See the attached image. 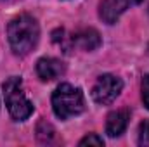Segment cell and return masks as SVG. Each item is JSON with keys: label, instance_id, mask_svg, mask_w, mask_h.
<instances>
[{"label": "cell", "instance_id": "obj_1", "mask_svg": "<svg viewBox=\"0 0 149 147\" xmlns=\"http://www.w3.org/2000/svg\"><path fill=\"white\" fill-rule=\"evenodd\" d=\"M40 26L30 14L16 16L7 26V40L16 55H28L38 43Z\"/></svg>", "mask_w": 149, "mask_h": 147}, {"label": "cell", "instance_id": "obj_2", "mask_svg": "<svg viewBox=\"0 0 149 147\" xmlns=\"http://www.w3.org/2000/svg\"><path fill=\"white\" fill-rule=\"evenodd\" d=\"M3 90V101L9 114L16 121H24L33 114V102L26 97L23 88V80L19 76H10L2 85Z\"/></svg>", "mask_w": 149, "mask_h": 147}, {"label": "cell", "instance_id": "obj_3", "mask_svg": "<svg viewBox=\"0 0 149 147\" xmlns=\"http://www.w3.org/2000/svg\"><path fill=\"white\" fill-rule=\"evenodd\" d=\"M52 109L59 119H70L85 111L83 92L71 83H61L52 94Z\"/></svg>", "mask_w": 149, "mask_h": 147}, {"label": "cell", "instance_id": "obj_4", "mask_svg": "<svg viewBox=\"0 0 149 147\" xmlns=\"http://www.w3.org/2000/svg\"><path fill=\"white\" fill-rule=\"evenodd\" d=\"M121 90H123L121 78L109 73L101 74L92 87V99L101 106H108L116 101V97L121 94Z\"/></svg>", "mask_w": 149, "mask_h": 147}, {"label": "cell", "instance_id": "obj_5", "mask_svg": "<svg viewBox=\"0 0 149 147\" xmlns=\"http://www.w3.org/2000/svg\"><path fill=\"white\" fill-rule=\"evenodd\" d=\"M141 2L142 0H102L99 5V16L106 24H114L128 7Z\"/></svg>", "mask_w": 149, "mask_h": 147}, {"label": "cell", "instance_id": "obj_6", "mask_svg": "<svg viewBox=\"0 0 149 147\" xmlns=\"http://www.w3.org/2000/svg\"><path fill=\"white\" fill-rule=\"evenodd\" d=\"M101 43H102L101 35L94 28H81L70 37V45H73L80 50H85V52H92V50L99 49Z\"/></svg>", "mask_w": 149, "mask_h": 147}, {"label": "cell", "instance_id": "obj_7", "mask_svg": "<svg viewBox=\"0 0 149 147\" xmlns=\"http://www.w3.org/2000/svg\"><path fill=\"white\" fill-rule=\"evenodd\" d=\"M66 73V66L61 59L56 57H42L37 62V74L42 81H52L61 78Z\"/></svg>", "mask_w": 149, "mask_h": 147}, {"label": "cell", "instance_id": "obj_8", "mask_svg": "<svg viewBox=\"0 0 149 147\" xmlns=\"http://www.w3.org/2000/svg\"><path fill=\"white\" fill-rule=\"evenodd\" d=\"M128 119H130V111L125 107L109 112L106 118V133L109 137H120L127 130Z\"/></svg>", "mask_w": 149, "mask_h": 147}, {"label": "cell", "instance_id": "obj_9", "mask_svg": "<svg viewBox=\"0 0 149 147\" xmlns=\"http://www.w3.org/2000/svg\"><path fill=\"white\" fill-rule=\"evenodd\" d=\"M139 146L149 147V119H144L139 125Z\"/></svg>", "mask_w": 149, "mask_h": 147}, {"label": "cell", "instance_id": "obj_10", "mask_svg": "<svg viewBox=\"0 0 149 147\" xmlns=\"http://www.w3.org/2000/svg\"><path fill=\"white\" fill-rule=\"evenodd\" d=\"M80 146H104V140L102 137H99L97 133H88L87 137H83L80 140Z\"/></svg>", "mask_w": 149, "mask_h": 147}, {"label": "cell", "instance_id": "obj_11", "mask_svg": "<svg viewBox=\"0 0 149 147\" xmlns=\"http://www.w3.org/2000/svg\"><path fill=\"white\" fill-rule=\"evenodd\" d=\"M142 102L149 109V74L142 78Z\"/></svg>", "mask_w": 149, "mask_h": 147}]
</instances>
